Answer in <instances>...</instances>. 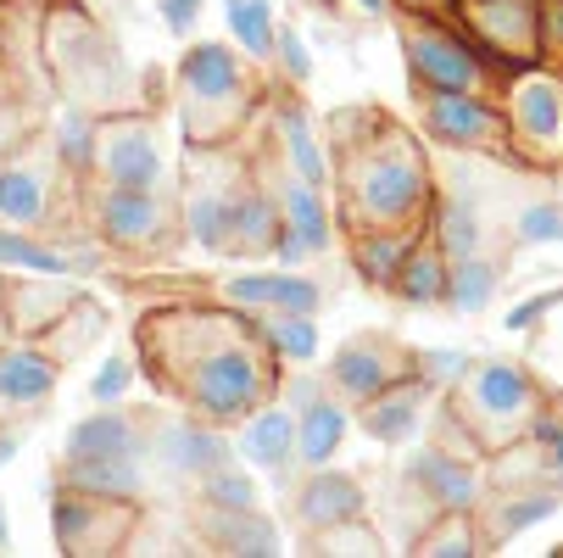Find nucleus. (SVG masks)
Here are the masks:
<instances>
[{
  "label": "nucleus",
  "mask_w": 563,
  "mask_h": 558,
  "mask_svg": "<svg viewBox=\"0 0 563 558\" xmlns=\"http://www.w3.org/2000/svg\"><path fill=\"white\" fill-rule=\"evenodd\" d=\"M519 241H530V247L563 241V212H558V207H547V201L525 207V212H519Z\"/></svg>",
  "instance_id": "obj_40"
},
{
  "label": "nucleus",
  "mask_w": 563,
  "mask_h": 558,
  "mask_svg": "<svg viewBox=\"0 0 563 558\" xmlns=\"http://www.w3.org/2000/svg\"><path fill=\"white\" fill-rule=\"evenodd\" d=\"M424 123H430V134L446 140V145H486V140L497 134V112L479 101L474 90H430Z\"/></svg>",
  "instance_id": "obj_8"
},
{
  "label": "nucleus",
  "mask_w": 563,
  "mask_h": 558,
  "mask_svg": "<svg viewBox=\"0 0 563 558\" xmlns=\"http://www.w3.org/2000/svg\"><path fill=\"white\" fill-rule=\"evenodd\" d=\"M268 341H274L279 358L312 363L318 358V325H312V313H279L274 325H268Z\"/></svg>",
  "instance_id": "obj_32"
},
{
  "label": "nucleus",
  "mask_w": 563,
  "mask_h": 558,
  "mask_svg": "<svg viewBox=\"0 0 563 558\" xmlns=\"http://www.w3.org/2000/svg\"><path fill=\"white\" fill-rule=\"evenodd\" d=\"M96 151H101V129L85 112H67L56 123V156H62V168H73V174L96 168Z\"/></svg>",
  "instance_id": "obj_31"
},
{
  "label": "nucleus",
  "mask_w": 563,
  "mask_h": 558,
  "mask_svg": "<svg viewBox=\"0 0 563 558\" xmlns=\"http://www.w3.org/2000/svg\"><path fill=\"white\" fill-rule=\"evenodd\" d=\"M229 452H234V447H229L218 430H207V425H179V430L163 436L168 469H174V474H196V481H207L212 469H223Z\"/></svg>",
  "instance_id": "obj_19"
},
{
  "label": "nucleus",
  "mask_w": 563,
  "mask_h": 558,
  "mask_svg": "<svg viewBox=\"0 0 563 558\" xmlns=\"http://www.w3.org/2000/svg\"><path fill=\"white\" fill-rule=\"evenodd\" d=\"M419 7H430V0H419Z\"/></svg>",
  "instance_id": "obj_53"
},
{
  "label": "nucleus",
  "mask_w": 563,
  "mask_h": 558,
  "mask_svg": "<svg viewBox=\"0 0 563 558\" xmlns=\"http://www.w3.org/2000/svg\"><path fill=\"white\" fill-rule=\"evenodd\" d=\"M346 425H352L346 403L312 396V403L296 414V458H301L307 469H324V463L335 458V447L346 441Z\"/></svg>",
  "instance_id": "obj_15"
},
{
  "label": "nucleus",
  "mask_w": 563,
  "mask_h": 558,
  "mask_svg": "<svg viewBox=\"0 0 563 558\" xmlns=\"http://www.w3.org/2000/svg\"><path fill=\"white\" fill-rule=\"evenodd\" d=\"M274 313H318V285L301 274H279L274 280Z\"/></svg>",
  "instance_id": "obj_41"
},
{
  "label": "nucleus",
  "mask_w": 563,
  "mask_h": 558,
  "mask_svg": "<svg viewBox=\"0 0 563 558\" xmlns=\"http://www.w3.org/2000/svg\"><path fill=\"white\" fill-rule=\"evenodd\" d=\"M357 7H363V12H385V0H357Z\"/></svg>",
  "instance_id": "obj_52"
},
{
  "label": "nucleus",
  "mask_w": 563,
  "mask_h": 558,
  "mask_svg": "<svg viewBox=\"0 0 563 558\" xmlns=\"http://www.w3.org/2000/svg\"><path fill=\"white\" fill-rule=\"evenodd\" d=\"M474 252H479V218L463 201L441 207V258L452 263V258H474Z\"/></svg>",
  "instance_id": "obj_36"
},
{
  "label": "nucleus",
  "mask_w": 563,
  "mask_h": 558,
  "mask_svg": "<svg viewBox=\"0 0 563 558\" xmlns=\"http://www.w3.org/2000/svg\"><path fill=\"white\" fill-rule=\"evenodd\" d=\"M408 481H413L441 514H468V508L479 503V474H474L463 458L441 452V447H419V452H413Z\"/></svg>",
  "instance_id": "obj_6"
},
{
  "label": "nucleus",
  "mask_w": 563,
  "mask_h": 558,
  "mask_svg": "<svg viewBox=\"0 0 563 558\" xmlns=\"http://www.w3.org/2000/svg\"><path fill=\"white\" fill-rule=\"evenodd\" d=\"M0 263H12V269H34V274H51V280H67V274H96L101 258H56L45 247H34L29 234H18L12 223H0Z\"/></svg>",
  "instance_id": "obj_21"
},
{
  "label": "nucleus",
  "mask_w": 563,
  "mask_h": 558,
  "mask_svg": "<svg viewBox=\"0 0 563 558\" xmlns=\"http://www.w3.org/2000/svg\"><path fill=\"white\" fill-rule=\"evenodd\" d=\"M413 547L430 552V558H446V552H479V541H474V530H468L463 514H446V530H441V536H413Z\"/></svg>",
  "instance_id": "obj_38"
},
{
  "label": "nucleus",
  "mask_w": 563,
  "mask_h": 558,
  "mask_svg": "<svg viewBox=\"0 0 563 558\" xmlns=\"http://www.w3.org/2000/svg\"><path fill=\"white\" fill-rule=\"evenodd\" d=\"M541 40L563 45V0H547V12H541Z\"/></svg>",
  "instance_id": "obj_48"
},
{
  "label": "nucleus",
  "mask_w": 563,
  "mask_h": 558,
  "mask_svg": "<svg viewBox=\"0 0 563 558\" xmlns=\"http://www.w3.org/2000/svg\"><path fill=\"white\" fill-rule=\"evenodd\" d=\"M352 201L374 223H408L430 201V168H424V156L401 134H390L379 151L363 156V168L352 179Z\"/></svg>",
  "instance_id": "obj_1"
},
{
  "label": "nucleus",
  "mask_w": 563,
  "mask_h": 558,
  "mask_svg": "<svg viewBox=\"0 0 563 558\" xmlns=\"http://www.w3.org/2000/svg\"><path fill=\"white\" fill-rule=\"evenodd\" d=\"M435 385L430 380H390L379 396H368V408H363V430L379 436V441H408L419 430V408H424V396Z\"/></svg>",
  "instance_id": "obj_11"
},
{
  "label": "nucleus",
  "mask_w": 563,
  "mask_h": 558,
  "mask_svg": "<svg viewBox=\"0 0 563 558\" xmlns=\"http://www.w3.org/2000/svg\"><path fill=\"white\" fill-rule=\"evenodd\" d=\"M240 458L257 463V469H290L296 463V414L290 408H263V414H246V430H240Z\"/></svg>",
  "instance_id": "obj_13"
},
{
  "label": "nucleus",
  "mask_w": 563,
  "mask_h": 558,
  "mask_svg": "<svg viewBox=\"0 0 563 558\" xmlns=\"http://www.w3.org/2000/svg\"><path fill=\"white\" fill-rule=\"evenodd\" d=\"M468 12L479 23V40H492L497 51H508L514 62H525L536 73V56H519V45L541 40V7L536 0H474Z\"/></svg>",
  "instance_id": "obj_9"
},
{
  "label": "nucleus",
  "mask_w": 563,
  "mask_h": 558,
  "mask_svg": "<svg viewBox=\"0 0 563 558\" xmlns=\"http://www.w3.org/2000/svg\"><path fill=\"white\" fill-rule=\"evenodd\" d=\"M290 396H296V403L307 408V403H312V396H318V385H312V380H296V385H290Z\"/></svg>",
  "instance_id": "obj_49"
},
{
  "label": "nucleus",
  "mask_w": 563,
  "mask_h": 558,
  "mask_svg": "<svg viewBox=\"0 0 563 558\" xmlns=\"http://www.w3.org/2000/svg\"><path fill=\"white\" fill-rule=\"evenodd\" d=\"M330 374H335V391L346 396V403H368V396H379V391L396 380V369H390V358H385L379 341H352V347H341L335 363H330Z\"/></svg>",
  "instance_id": "obj_17"
},
{
  "label": "nucleus",
  "mask_w": 563,
  "mask_h": 558,
  "mask_svg": "<svg viewBox=\"0 0 563 558\" xmlns=\"http://www.w3.org/2000/svg\"><path fill=\"white\" fill-rule=\"evenodd\" d=\"M279 129H285V145H290V168H296V179L324 185V179H330V163H324V151H318V140H312V129H307V112H301V107L279 112Z\"/></svg>",
  "instance_id": "obj_29"
},
{
  "label": "nucleus",
  "mask_w": 563,
  "mask_h": 558,
  "mask_svg": "<svg viewBox=\"0 0 563 558\" xmlns=\"http://www.w3.org/2000/svg\"><path fill=\"white\" fill-rule=\"evenodd\" d=\"M390 291H396L401 302H413V307H435V302H446V258H441V252L413 247Z\"/></svg>",
  "instance_id": "obj_23"
},
{
  "label": "nucleus",
  "mask_w": 563,
  "mask_h": 558,
  "mask_svg": "<svg viewBox=\"0 0 563 558\" xmlns=\"http://www.w3.org/2000/svg\"><path fill=\"white\" fill-rule=\"evenodd\" d=\"M563 302V291H541V296H530V302H519L514 313H508V330H530L536 318H547L552 307Z\"/></svg>",
  "instance_id": "obj_45"
},
{
  "label": "nucleus",
  "mask_w": 563,
  "mask_h": 558,
  "mask_svg": "<svg viewBox=\"0 0 563 558\" xmlns=\"http://www.w3.org/2000/svg\"><path fill=\"white\" fill-rule=\"evenodd\" d=\"M123 452H140V436H134V419L118 408L78 419L67 436V458H123Z\"/></svg>",
  "instance_id": "obj_18"
},
{
  "label": "nucleus",
  "mask_w": 563,
  "mask_h": 558,
  "mask_svg": "<svg viewBox=\"0 0 563 558\" xmlns=\"http://www.w3.org/2000/svg\"><path fill=\"white\" fill-rule=\"evenodd\" d=\"M223 12H229V29H234V40H240L246 56H268L274 51V12H268V0H223Z\"/></svg>",
  "instance_id": "obj_30"
},
{
  "label": "nucleus",
  "mask_w": 563,
  "mask_h": 558,
  "mask_svg": "<svg viewBox=\"0 0 563 558\" xmlns=\"http://www.w3.org/2000/svg\"><path fill=\"white\" fill-rule=\"evenodd\" d=\"M279 212H285V223L301 234V247H307L312 258L330 252V212H324V201H318V185L290 179L285 196H279Z\"/></svg>",
  "instance_id": "obj_22"
},
{
  "label": "nucleus",
  "mask_w": 563,
  "mask_h": 558,
  "mask_svg": "<svg viewBox=\"0 0 563 558\" xmlns=\"http://www.w3.org/2000/svg\"><path fill=\"white\" fill-rule=\"evenodd\" d=\"M96 163L123 190H156V185H163V151H156L151 129H140V123H123V129L101 134Z\"/></svg>",
  "instance_id": "obj_5"
},
{
  "label": "nucleus",
  "mask_w": 563,
  "mask_h": 558,
  "mask_svg": "<svg viewBox=\"0 0 563 558\" xmlns=\"http://www.w3.org/2000/svg\"><path fill=\"white\" fill-rule=\"evenodd\" d=\"M468 414L474 419H486L497 430L508 425H525L530 419V403H536V385L519 363H474L468 369Z\"/></svg>",
  "instance_id": "obj_4"
},
{
  "label": "nucleus",
  "mask_w": 563,
  "mask_h": 558,
  "mask_svg": "<svg viewBox=\"0 0 563 558\" xmlns=\"http://www.w3.org/2000/svg\"><path fill=\"white\" fill-rule=\"evenodd\" d=\"M497 296V263H486V258H452L446 263V302L457 307V313H479Z\"/></svg>",
  "instance_id": "obj_25"
},
{
  "label": "nucleus",
  "mask_w": 563,
  "mask_h": 558,
  "mask_svg": "<svg viewBox=\"0 0 563 558\" xmlns=\"http://www.w3.org/2000/svg\"><path fill=\"white\" fill-rule=\"evenodd\" d=\"M12 541V519H7V497H0V547Z\"/></svg>",
  "instance_id": "obj_50"
},
{
  "label": "nucleus",
  "mask_w": 563,
  "mask_h": 558,
  "mask_svg": "<svg viewBox=\"0 0 563 558\" xmlns=\"http://www.w3.org/2000/svg\"><path fill=\"white\" fill-rule=\"evenodd\" d=\"M474 369V358L468 352H419L413 358V374L419 380H430L435 391H446V385H463V374Z\"/></svg>",
  "instance_id": "obj_37"
},
{
  "label": "nucleus",
  "mask_w": 563,
  "mask_h": 558,
  "mask_svg": "<svg viewBox=\"0 0 563 558\" xmlns=\"http://www.w3.org/2000/svg\"><path fill=\"white\" fill-rule=\"evenodd\" d=\"M212 541L223 547V552H279V530L257 514V508H246V514H223V508H212Z\"/></svg>",
  "instance_id": "obj_24"
},
{
  "label": "nucleus",
  "mask_w": 563,
  "mask_h": 558,
  "mask_svg": "<svg viewBox=\"0 0 563 558\" xmlns=\"http://www.w3.org/2000/svg\"><path fill=\"white\" fill-rule=\"evenodd\" d=\"M536 452L547 458V481L563 486V419H536Z\"/></svg>",
  "instance_id": "obj_43"
},
{
  "label": "nucleus",
  "mask_w": 563,
  "mask_h": 558,
  "mask_svg": "<svg viewBox=\"0 0 563 558\" xmlns=\"http://www.w3.org/2000/svg\"><path fill=\"white\" fill-rule=\"evenodd\" d=\"M274 280H279V274H234V280L223 285V296H229L234 307H246V313H263V307H274Z\"/></svg>",
  "instance_id": "obj_39"
},
{
  "label": "nucleus",
  "mask_w": 563,
  "mask_h": 558,
  "mask_svg": "<svg viewBox=\"0 0 563 558\" xmlns=\"http://www.w3.org/2000/svg\"><path fill=\"white\" fill-rule=\"evenodd\" d=\"M190 234H196L207 252L229 247V201H223L218 190H201V196L190 201Z\"/></svg>",
  "instance_id": "obj_35"
},
{
  "label": "nucleus",
  "mask_w": 563,
  "mask_h": 558,
  "mask_svg": "<svg viewBox=\"0 0 563 558\" xmlns=\"http://www.w3.org/2000/svg\"><path fill=\"white\" fill-rule=\"evenodd\" d=\"M413 247L419 241H413L408 229H401V234H368V241L357 247V274L368 285H396V274H401V263H408Z\"/></svg>",
  "instance_id": "obj_27"
},
{
  "label": "nucleus",
  "mask_w": 563,
  "mask_h": 558,
  "mask_svg": "<svg viewBox=\"0 0 563 558\" xmlns=\"http://www.w3.org/2000/svg\"><path fill=\"white\" fill-rule=\"evenodd\" d=\"M45 218V179L23 163H0V223L34 229Z\"/></svg>",
  "instance_id": "obj_20"
},
{
  "label": "nucleus",
  "mask_w": 563,
  "mask_h": 558,
  "mask_svg": "<svg viewBox=\"0 0 563 558\" xmlns=\"http://www.w3.org/2000/svg\"><path fill=\"white\" fill-rule=\"evenodd\" d=\"M296 514L312 530H335V525L363 514V486L352 481V474H341V469H312L301 481V492H296Z\"/></svg>",
  "instance_id": "obj_7"
},
{
  "label": "nucleus",
  "mask_w": 563,
  "mask_h": 558,
  "mask_svg": "<svg viewBox=\"0 0 563 558\" xmlns=\"http://www.w3.org/2000/svg\"><path fill=\"white\" fill-rule=\"evenodd\" d=\"M552 514H558V492L508 497V503H503V514H497V541H514V536H525L530 525H541V519H552Z\"/></svg>",
  "instance_id": "obj_33"
},
{
  "label": "nucleus",
  "mask_w": 563,
  "mask_h": 558,
  "mask_svg": "<svg viewBox=\"0 0 563 558\" xmlns=\"http://www.w3.org/2000/svg\"><path fill=\"white\" fill-rule=\"evenodd\" d=\"M274 258H279V263H285V269H296V263H307V258H312V252H307V247H301V234H296V229H290V223H279V234H274Z\"/></svg>",
  "instance_id": "obj_46"
},
{
  "label": "nucleus",
  "mask_w": 563,
  "mask_h": 558,
  "mask_svg": "<svg viewBox=\"0 0 563 558\" xmlns=\"http://www.w3.org/2000/svg\"><path fill=\"white\" fill-rule=\"evenodd\" d=\"M179 78H185L190 101H207V107H223V101H234V96H240V62H234V51H229V45H212V40L185 51Z\"/></svg>",
  "instance_id": "obj_12"
},
{
  "label": "nucleus",
  "mask_w": 563,
  "mask_h": 558,
  "mask_svg": "<svg viewBox=\"0 0 563 558\" xmlns=\"http://www.w3.org/2000/svg\"><path fill=\"white\" fill-rule=\"evenodd\" d=\"M101 234L118 247H145L163 234V201H156V190H123L112 185L101 196Z\"/></svg>",
  "instance_id": "obj_10"
},
{
  "label": "nucleus",
  "mask_w": 563,
  "mask_h": 558,
  "mask_svg": "<svg viewBox=\"0 0 563 558\" xmlns=\"http://www.w3.org/2000/svg\"><path fill=\"white\" fill-rule=\"evenodd\" d=\"M274 56L285 62V73L296 78V85H301V78H312V56H307V45H301V34L296 29H274Z\"/></svg>",
  "instance_id": "obj_44"
},
{
  "label": "nucleus",
  "mask_w": 563,
  "mask_h": 558,
  "mask_svg": "<svg viewBox=\"0 0 563 558\" xmlns=\"http://www.w3.org/2000/svg\"><path fill=\"white\" fill-rule=\"evenodd\" d=\"M514 123H519L530 140H552V134H558L563 101H558V85H552V78H530V85L514 96Z\"/></svg>",
  "instance_id": "obj_26"
},
{
  "label": "nucleus",
  "mask_w": 563,
  "mask_h": 558,
  "mask_svg": "<svg viewBox=\"0 0 563 558\" xmlns=\"http://www.w3.org/2000/svg\"><path fill=\"white\" fill-rule=\"evenodd\" d=\"M67 486L90 492L101 503H134L140 497V452H123V458H67Z\"/></svg>",
  "instance_id": "obj_14"
},
{
  "label": "nucleus",
  "mask_w": 563,
  "mask_h": 558,
  "mask_svg": "<svg viewBox=\"0 0 563 558\" xmlns=\"http://www.w3.org/2000/svg\"><path fill=\"white\" fill-rule=\"evenodd\" d=\"M408 62H413V78L424 90H474L479 85V56L463 34L441 29V23H413L408 29Z\"/></svg>",
  "instance_id": "obj_3"
},
{
  "label": "nucleus",
  "mask_w": 563,
  "mask_h": 558,
  "mask_svg": "<svg viewBox=\"0 0 563 558\" xmlns=\"http://www.w3.org/2000/svg\"><path fill=\"white\" fill-rule=\"evenodd\" d=\"M12 452H18V436H0V463H7Z\"/></svg>",
  "instance_id": "obj_51"
},
{
  "label": "nucleus",
  "mask_w": 563,
  "mask_h": 558,
  "mask_svg": "<svg viewBox=\"0 0 563 558\" xmlns=\"http://www.w3.org/2000/svg\"><path fill=\"white\" fill-rule=\"evenodd\" d=\"M129 380H134V369H129V358H107L101 369H96V380H90V396L101 408H112L118 396L129 391Z\"/></svg>",
  "instance_id": "obj_42"
},
{
  "label": "nucleus",
  "mask_w": 563,
  "mask_h": 558,
  "mask_svg": "<svg viewBox=\"0 0 563 558\" xmlns=\"http://www.w3.org/2000/svg\"><path fill=\"white\" fill-rule=\"evenodd\" d=\"M56 391V363L34 347H7L0 352V403L12 408H40Z\"/></svg>",
  "instance_id": "obj_16"
},
{
  "label": "nucleus",
  "mask_w": 563,
  "mask_h": 558,
  "mask_svg": "<svg viewBox=\"0 0 563 558\" xmlns=\"http://www.w3.org/2000/svg\"><path fill=\"white\" fill-rule=\"evenodd\" d=\"M163 18H168L174 34H190L196 18H201V0H163Z\"/></svg>",
  "instance_id": "obj_47"
},
{
  "label": "nucleus",
  "mask_w": 563,
  "mask_h": 558,
  "mask_svg": "<svg viewBox=\"0 0 563 558\" xmlns=\"http://www.w3.org/2000/svg\"><path fill=\"white\" fill-rule=\"evenodd\" d=\"M279 223H285V212L274 201H263V196L229 201V241H240V247H274Z\"/></svg>",
  "instance_id": "obj_28"
},
{
  "label": "nucleus",
  "mask_w": 563,
  "mask_h": 558,
  "mask_svg": "<svg viewBox=\"0 0 563 558\" xmlns=\"http://www.w3.org/2000/svg\"><path fill=\"white\" fill-rule=\"evenodd\" d=\"M201 497H207V508H223V514H246V508H257V486H252L240 469H229V463L207 474Z\"/></svg>",
  "instance_id": "obj_34"
},
{
  "label": "nucleus",
  "mask_w": 563,
  "mask_h": 558,
  "mask_svg": "<svg viewBox=\"0 0 563 558\" xmlns=\"http://www.w3.org/2000/svg\"><path fill=\"white\" fill-rule=\"evenodd\" d=\"M263 396H268V374L246 347H218L190 369V403L207 419H246L257 414Z\"/></svg>",
  "instance_id": "obj_2"
}]
</instances>
